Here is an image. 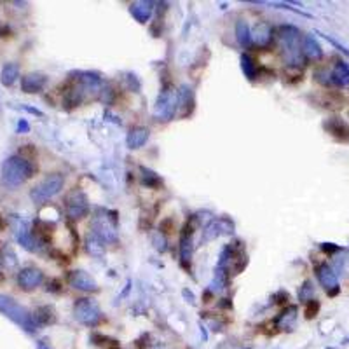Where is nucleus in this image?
I'll use <instances>...</instances> for the list:
<instances>
[{
    "label": "nucleus",
    "mask_w": 349,
    "mask_h": 349,
    "mask_svg": "<svg viewBox=\"0 0 349 349\" xmlns=\"http://www.w3.org/2000/svg\"><path fill=\"white\" fill-rule=\"evenodd\" d=\"M32 174V162L21 155H13V157L6 159L2 164V182L9 187H18V185L25 184Z\"/></svg>",
    "instance_id": "nucleus-1"
},
{
    "label": "nucleus",
    "mask_w": 349,
    "mask_h": 349,
    "mask_svg": "<svg viewBox=\"0 0 349 349\" xmlns=\"http://www.w3.org/2000/svg\"><path fill=\"white\" fill-rule=\"evenodd\" d=\"M0 313H4L9 320L18 323L28 333H35L37 328H39V323H37L33 314L30 313L26 307H23L21 304H18L14 299L7 297V295H2V294H0Z\"/></svg>",
    "instance_id": "nucleus-2"
},
{
    "label": "nucleus",
    "mask_w": 349,
    "mask_h": 349,
    "mask_svg": "<svg viewBox=\"0 0 349 349\" xmlns=\"http://www.w3.org/2000/svg\"><path fill=\"white\" fill-rule=\"evenodd\" d=\"M63 182H65V180H63V174H60V173L47 174L42 182H39V184L32 189L30 197H32L33 203L42 204V203H45V201L51 199V197H54L60 191H62Z\"/></svg>",
    "instance_id": "nucleus-3"
},
{
    "label": "nucleus",
    "mask_w": 349,
    "mask_h": 349,
    "mask_svg": "<svg viewBox=\"0 0 349 349\" xmlns=\"http://www.w3.org/2000/svg\"><path fill=\"white\" fill-rule=\"evenodd\" d=\"M178 108V93L171 86H164L155 100V117L161 121H171Z\"/></svg>",
    "instance_id": "nucleus-4"
},
{
    "label": "nucleus",
    "mask_w": 349,
    "mask_h": 349,
    "mask_svg": "<svg viewBox=\"0 0 349 349\" xmlns=\"http://www.w3.org/2000/svg\"><path fill=\"white\" fill-rule=\"evenodd\" d=\"M74 314H75V320L81 321L82 325H87V327H94L101 320L100 307H98L94 301H91V299H79L74 306Z\"/></svg>",
    "instance_id": "nucleus-5"
},
{
    "label": "nucleus",
    "mask_w": 349,
    "mask_h": 349,
    "mask_svg": "<svg viewBox=\"0 0 349 349\" xmlns=\"http://www.w3.org/2000/svg\"><path fill=\"white\" fill-rule=\"evenodd\" d=\"M65 208H67L68 218L79 220V218L86 217L87 208H89L86 194L82 191H79V189H75V191L68 192V196H67V199H65Z\"/></svg>",
    "instance_id": "nucleus-6"
},
{
    "label": "nucleus",
    "mask_w": 349,
    "mask_h": 349,
    "mask_svg": "<svg viewBox=\"0 0 349 349\" xmlns=\"http://www.w3.org/2000/svg\"><path fill=\"white\" fill-rule=\"evenodd\" d=\"M192 253H194V222L191 218L184 225V230H182L180 236V259L182 264L187 269H191Z\"/></svg>",
    "instance_id": "nucleus-7"
},
{
    "label": "nucleus",
    "mask_w": 349,
    "mask_h": 349,
    "mask_svg": "<svg viewBox=\"0 0 349 349\" xmlns=\"http://www.w3.org/2000/svg\"><path fill=\"white\" fill-rule=\"evenodd\" d=\"M93 230L94 236L103 243H113L117 240V230L115 223H113L112 217H105V215H96L93 220Z\"/></svg>",
    "instance_id": "nucleus-8"
},
{
    "label": "nucleus",
    "mask_w": 349,
    "mask_h": 349,
    "mask_svg": "<svg viewBox=\"0 0 349 349\" xmlns=\"http://www.w3.org/2000/svg\"><path fill=\"white\" fill-rule=\"evenodd\" d=\"M316 276L320 279L321 286L327 290V294L330 297H335L337 294L340 292V286H339V279H337V274L328 264H320L316 267Z\"/></svg>",
    "instance_id": "nucleus-9"
},
{
    "label": "nucleus",
    "mask_w": 349,
    "mask_h": 349,
    "mask_svg": "<svg viewBox=\"0 0 349 349\" xmlns=\"http://www.w3.org/2000/svg\"><path fill=\"white\" fill-rule=\"evenodd\" d=\"M68 283L81 292H98V284L94 281V278L91 274H87L86 271H72L68 274Z\"/></svg>",
    "instance_id": "nucleus-10"
},
{
    "label": "nucleus",
    "mask_w": 349,
    "mask_h": 349,
    "mask_svg": "<svg viewBox=\"0 0 349 349\" xmlns=\"http://www.w3.org/2000/svg\"><path fill=\"white\" fill-rule=\"evenodd\" d=\"M42 279H44L42 271L37 267H25L23 271H20V274H18V284L26 292L37 288L42 283Z\"/></svg>",
    "instance_id": "nucleus-11"
},
{
    "label": "nucleus",
    "mask_w": 349,
    "mask_h": 349,
    "mask_svg": "<svg viewBox=\"0 0 349 349\" xmlns=\"http://www.w3.org/2000/svg\"><path fill=\"white\" fill-rule=\"evenodd\" d=\"M234 230V225L229 222V220H223V218H217L210 223V225L204 229V241H211V240H217L218 236L222 234H230Z\"/></svg>",
    "instance_id": "nucleus-12"
},
{
    "label": "nucleus",
    "mask_w": 349,
    "mask_h": 349,
    "mask_svg": "<svg viewBox=\"0 0 349 349\" xmlns=\"http://www.w3.org/2000/svg\"><path fill=\"white\" fill-rule=\"evenodd\" d=\"M323 128L333 138L340 140V142H349V126L340 117H330V119L325 121Z\"/></svg>",
    "instance_id": "nucleus-13"
},
{
    "label": "nucleus",
    "mask_w": 349,
    "mask_h": 349,
    "mask_svg": "<svg viewBox=\"0 0 349 349\" xmlns=\"http://www.w3.org/2000/svg\"><path fill=\"white\" fill-rule=\"evenodd\" d=\"M194 91H192L191 86H182L180 91H178V108H180L182 117H189L192 112H194Z\"/></svg>",
    "instance_id": "nucleus-14"
},
{
    "label": "nucleus",
    "mask_w": 349,
    "mask_h": 349,
    "mask_svg": "<svg viewBox=\"0 0 349 349\" xmlns=\"http://www.w3.org/2000/svg\"><path fill=\"white\" fill-rule=\"evenodd\" d=\"M45 82H47V77L40 72H32V74H26L25 77L21 79V89L25 93H39V91L44 89Z\"/></svg>",
    "instance_id": "nucleus-15"
},
{
    "label": "nucleus",
    "mask_w": 349,
    "mask_h": 349,
    "mask_svg": "<svg viewBox=\"0 0 349 349\" xmlns=\"http://www.w3.org/2000/svg\"><path fill=\"white\" fill-rule=\"evenodd\" d=\"M272 39V30L271 26L265 21H259L252 30V42H255V45L259 47H265Z\"/></svg>",
    "instance_id": "nucleus-16"
},
{
    "label": "nucleus",
    "mask_w": 349,
    "mask_h": 349,
    "mask_svg": "<svg viewBox=\"0 0 349 349\" xmlns=\"http://www.w3.org/2000/svg\"><path fill=\"white\" fill-rule=\"evenodd\" d=\"M301 51L307 60H320L323 56L321 45L318 44V40L313 35H304L301 42Z\"/></svg>",
    "instance_id": "nucleus-17"
},
{
    "label": "nucleus",
    "mask_w": 349,
    "mask_h": 349,
    "mask_svg": "<svg viewBox=\"0 0 349 349\" xmlns=\"http://www.w3.org/2000/svg\"><path fill=\"white\" fill-rule=\"evenodd\" d=\"M152 7H154L152 2H147V0L143 2V0H140V2L131 4L130 13L138 23H145L150 20V16H152Z\"/></svg>",
    "instance_id": "nucleus-18"
},
{
    "label": "nucleus",
    "mask_w": 349,
    "mask_h": 349,
    "mask_svg": "<svg viewBox=\"0 0 349 349\" xmlns=\"http://www.w3.org/2000/svg\"><path fill=\"white\" fill-rule=\"evenodd\" d=\"M332 74V84L333 86H339V87H344V86H349V65L346 62H337L333 68L330 70Z\"/></svg>",
    "instance_id": "nucleus-19"
},
{
    "label": "nucleus",
    "mask_w": 349,
    "mask_h": 349,
    "mask_svg": "<svg viewBox=\"0 0 349 349\" xmlns=\"http://www.w3.org/2000/svg\"><path fill=\"white\" fill-rule=\"evenodd\" d=\"M147 140H149V130H145V128H135V130H131L130 135H128L126 143L130 149L136 150V149H140V147L145 145Z\"/></svg>",
    "instance_id": "nucleus-20"
},
{
    "label": "nucleus",
    "mask_w": 349,
    "mask_h": 349,
    "mask_svg": "<svg viewBox=\"0 0 349 349\" xmlns=\"http://www.w3.org/2000/svg\"><path fill=\"white\" fill-rule=\"evenodd\" d=\"M297 320V307L295 306H288L286 309L276 318V325L279 328H292L294 327V321Z\"/></svg>",
    "instance_id": "nucleus-21"
},
{
    "label": "nucleus",
    "mask_w": 349,
    "mask_h": 349,
    "mask_svg": "<svg viewBox=\"0 0 349 349\" xmlns=\"http://www.w3.org/2000/svg\"><path fill=\"white\" fill-rule=\"evenodd\" d=\"M20 77V67L16 63H7L2 68V74H0V81L4 86H13L16 82V79Z\"/></svg>",
    "instance_id": "nucleus-22"
},
{
    "label": "nucleus",
    "mask_w": 349,
    "mask_h": 349,
    "mask_svg": "<svg viewBox=\"0 0 349 349\" xmlns=\"http://www.w3.org/2000/svg\"><path fill=\"white\" fill-rule=\"evenodd\" d=\"M236 37H238V42L241 45H250L252 44V32H250V26L245 20H240L236 25Z\"/></svg>",
    "instance_id": "nucleus-23"
},
{
    "label": "nucleus",
    "mask_w": 349,
    "mask_h": 349,
    "mask_svg": "<svg viewBox=\"0 0 349 349\" xmlns=\"http://www.w3.org/2000/svg\"><path fill=\"white\" fill-rule=\"evenodd\" d=\"M225 284H227V269L217 267V272H215V276H213L210 292H213V294H220V292H223Z\"/></svg>",
    "instance_id": "nucleus-24"
},
{
    "label": "nucleus",
    "mask_w": 349,
    "mask_h": 349,
    "mask_svg": "<svg viewBox=\"0 0 349 349\" xmlns=\"http://www.w3.org/2000/svg\"><path fill=\"white\" fill-rule=\"evenodd\" d=\"M241 70L243 74L246 75V79H250V81H253V79L257 77V68H255V62L252 60V56L248 54H241Z\"/></svg>",
    "instance_id": "nucleus-25"
},
{
    "label": "nucleus",
    "mask_w": 349,
    "mask_h": 349,
    "mask_svg": "<svg viewBox=\"0 0 349 349\" xmlns=\"http://www.w3.org/2000/svg\"><path fill=\"white\" fill-rule=\"evenodd\" d=\"M33 318H35L37 323H42V325H44V323L49 325V323H52V321L56 320L54 311H52V307H49V306L39 307V309H37V313L33 314Z\"/></svg>",
    "instance_id": "nucleus-26"
},
{
    "label": "nucleus",
    "mask_w": 349,
    "mask_h": 349,
    "mask_svg": "<svg viewBox=\"0 0 349 349\" xmlns=\"http://www.w3.org/2000/svg\"><path fill=\"white\" fill-rule=\"evenodd\" d=\"M142 182H143V185H147V187H152V189H157V187H161L162 185V182H161V178L157 177L154 171H150V169H147V168H142Z\"/></svg>",
    "instance_id": "nucleus-27"
},
{
    "label": "nucleus",
    "mask_w": 349,
    "mask_h": 349,
    "mask_svg": "<svg viewBox=\"0 0 349 349\" xmlns=\"http://www.w3.org/2000/svg\"><path fill=\"white\" fill-rule=\"evenodd\" d=\"M101 240H98L96 236L93 234V238H89L86 243V250L87 252L91 253V255H94V257H101L103 255V246H101Z\"/></svg>",
    "instance_id": "nucleus-28"
},
{
    "label": "nucleus",
    "mask_w": 349,
    "mask_h": 349,
    "mask_svg": "<svg viewBox=\"0 0 349 349\" xmlns=\"http://www.w3.org/2000/svg\"><path fill=\"white\" fill-rule=\"evenodd\" d=\"M314 77H316V81L320 82V84L332 86V74H330V70H327V68H320V70H316L314 72Z\"/></svg>",
    "instance_id": "nucleus-29"
},
{
    "label": "nucleus",
    "mask_w": 349,
    "mask_h": 349,
    "mask_svg": "<svg viewBox=\"0 0 349 349\" xmlns=\"http://www.w3.org/2000/svg\"><path fill=\"white\" fill-rule=\"evenodd\" d=\"M2 262H4V265H6V267H9V269H13L14 265H16V255H14V252L9 248V246H7V248L4 250V253H2Z\"/></svg>",
    "instance_id": "nucleus-30"
},
{
    "label": "nucleus",
    "mask_w": 349,
    "mask_h": 349,
    "mask_svg": "<svg viewBox=\"0 0 349 349\" xmlns=\"http://www.w3.org/2000/svg\"><path fill=\"white\" fill-rule=\"evenodd\" d=\"M313 294H314L313 283H311V281H306L304 286H302L301 292H299V299H301V301H304V302H309V301H311V295H313Z\"/></svg>",
    "instance_id": "nucleus-31"
},
{
    "label": "nucleus",
    "mask_w": 349,
    "mask_h": 349,
    "mask_svg": "<svg viewBox=\"0 0 349 349\" xmlns=\"http://www.w3.org/2000/svg\"><path fill=\"white\" fill-rule=\"evenodd\" d=\"M318 313H320V302L314 301V299H311V301L307 302V306H306V318H307V320H311V318H316Z\"/></svg>",
    "instance_id": "nucleus-32"
},
{
    "label": "nucleus",
    "mask_w": 349,
    "mask_h": 349,
    "mask_svg": "<svg viewBox=\"0 0 349 349\" xmlns=\"http://www.w3.org/2000/svg\"><path fill=\"white\" fill-rule=\"evenodd\" d=\"M152 241H154V246L159 250V252H164V250H166V245H168V241H166L164 234H162L161 230H157V232L154 234Z\"/></svg>",
    "instance_id": "nucleus-33"
},
{
    "label": "nucleus",
    "mask_w": 349,
    "mask_h": 349,
    "mask_svg": "<svg viewBox=\"0 0 349 349\" xmlns=\"http://www.w3.org/2000/svg\"><path fill=\"white\" fill-rule=\"evenodd\" d=\"M318 33H320V32H318ZM320 35H321V37H323V39H327V40H328V42H330V44H332V45H333V47H337V49H339V51H340V52H344V54H346V56H349V51H347V49H346V45H342V44H340V42H337V40H335V39H332V37H330V35H327V33H320Z\"/></svg>",
    "instance_id": "nucleus-34"
},
{
    "label": "nucleus",
    "mask_w": 349,
    "mask_h": 349,
    "mask_svg": "<svg viewBox=\"0 0 349 349\" xmlns=\"http://www.w3.org/2000/svg\"><path fill=\"white\" fill-rule=\"evenodd\" d=\"M28 130H30V126L26 121H20V123H18V133H28Z\"/></svg>",
    "instance_id": "nucleus-35"
},
{
    "label": "nucleus",
    "mask_w": 349,
    "mask_h": 349,
    "mask_svg": "<svg viewBox=\"0 0 349 349\" xmlns=\"http://www.w3.org/2000/svg\"><path fill=\"white\" fill-rule=\"evenodd\" d=\"M321 248H323L325 252H330V253H332V252H337V250H339V246H333L332 243H325V245L321 246Z\"/></svg>",
    "instance_id": "nucleus-36"
},
{
    "label": "nucleus",
    "mask_w": 349,
    "mask_h": 349,
    "mask_svg": "<svg viewBox=\"0 0 349 349\" xmlns=\"http://www.w3.org/2000/svg\"><path fill=\"white\" fill-rule=\"evenodd\" d=\"M184 297H187V299H189V302H191V304H194V302H196V297H194V295H192V294H191V292H189V290H184Z\"/></svg>",
    "instance_id": "nucleus-37"
},
{
    "label": "nucleus",
    "mask_w": 349,
    "mask_h": 349,
    "mask_svg": "<svg viewBox=\"0 0 349 349\" xmlns=\"http://www.w3.org/2000/svg\"><path fill=\"white\" fill-rule=\"evenodd\" d=\"M279 7H284V9H290V7H288V6H279ZM294 11H295V13H301L302 16H306V18H311V14L304 13V11H297V9H294Z\"/></svg>",
    "instance_id": "nucleus-38"
},
{
    "label": "nucleus",
    "mask_w": 349,
    "mask_h": 349,
    "mask_svg": "<svg viewBox=\"0 0 349 349\" xmlns=\"http://www.w3.org/2000/svg\"><path fill=\"white\" fill-rule=\"evenodd\" d=\"M26 112H32V113H35V115H42V112H39V110H35V108H32V107H25Z\"/></svg>",
    "instance_id": "nucleus-39"
},
{
    "label": "nucleus",
    "mask_w": 349,
    "mask_h": 349,
    "mask_svg": "<svg viewBox=\"0 0 349 349\" xmlns=\"http://www.w3.org/2000/svg\"><path fill=\"white\" fill-rule=\"evenodd\" d=\"M37 349H51V347H49V346H47V344H45V342H44V340H40V342H39V344H37Z\"/></svg>",
    "instance_id": "nucleus-40"
}]
</instances>
